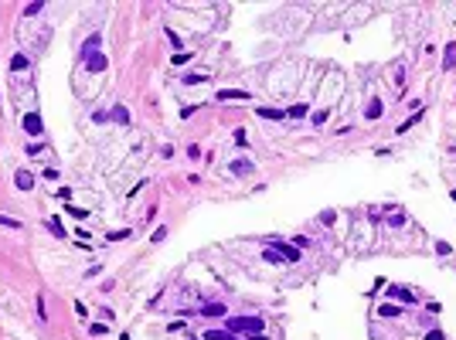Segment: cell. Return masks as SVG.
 Segmentation results:
<instances>
[{
    "mask_svg": "<svg viewBox=\"0 0 456 340\" xmlns=\"http://www.w3.org/2000/svg\"><path fill=\"white\" fill-rule=\"evenodd\" d=\"M82 58H85V68H89V72H106V65H109L102 51H82Z\"/></svg>",
    "mask_w": 456,
    "mask_h": 340,
    "instance_id": "obj_3",
    "label": "cell"
},
{
    "mask_svg": "<svg viewBox=\"0 0 456 340\" xmlns=\"http://www.w3.org/2000/svg\"><path fill=\"white\" fill-rule=\"evenodd\" d=\"M426 340H446V334H443V330H429V334H426Z\"/></svg>",
    "mask_w": 456,
    "mask_h": 340,
    "instance_id": "obj_27",
    "label": "cell"
},
{
    "mask_svg": "<svg viewBox=\"0 0 456 340\" xmlns=\"http://www.w3.org/2000/svg\"><path fill=\"white\" fill-rule=\"evenodd\" d=\"M228 173H231V177H248V173H255V164H252V160H231V164H228Z\"/></svg>",
    "mask_w": 456,
    "mask_h": 340,
    "instance_id": "obj_4",
    "label": "cell"
},
{
    "mask_svg": "<svg viewBox=\"0 0 456 340\" xmlns=\"http://www.w3.org/2000/svg\"><path fill=\"white\" fill-rule=\"evenodd\" d=\"M225 330L231 334H262V317H228L225 320Z\"/></svg>",
    "mask_w": 456,
    "mask_h": 340,
    "instance_id": "obj_1",
    "label": "cell"
},
{
    "mask_svg": "<svg viewBox=\"0 0 456 340\" xmlns=\"http://www.w3.org/2000/svg\"><path fill=\"white\" fill-rule=\"evenodd\" d=\"M75 313H78V317H89V310H85V303H82V300H75Z\"/></svg>",
    "mask_w": 456,
    "mask_h": 340,
    "instance_id": "obj_28",
    "label": "cell"
},
{
    "mask_svg": "<svg viewBox=\"0 0 456 340\" xmlns=\"http://www.w3.org/2000/svg\"><path fill=\"white\" fill-rule=\"evenodd\" d=\"M41 10H44V3H27V7H24V14H27V17H34V14H41Z\"/></svg>",
    "mask_w": 456,
    "mask_h": 340,
    "instance_id": "obj_20",
    "label": "cell"
},
{
    "mask_svg": "<svg viewBox=\"0 0 456 340\" xmlns=\"http://www.w3.org/2000/svg\"><path fill=\"white\" fill-rule=\"evenodd\" d=\"M65 211H72L75 218H85V214H89V211H82V208H72V204H65Z\"/></svg>",
    "mask_w": 456,
    "mask_h": 340,
    "instance_id": "obj_30",
    "label": "cell"
},
{
    "mask_svg": "<svg viewBox=\"0 0 456 340\" xmlns=\"http://www.w3.org/2000/svg\"><path fill=\"white\" fill-rule=\"evenodd\" d=\"M255 113L262 116V119H286L283 109H269V106H262V109H255Z\"/></svg>",
    "mask_w": 456,
    "mask_h": 340,
    "instance_id": "obj_14",
    "label": "cell"
},
{
    "mask_svg": "<svg viewBox=\"0 0 456 340\" xmlns=\"http://www.w3.org/2000/svg\"><path fill=\"white\" fill-rule=\"evenodd\" d=\"M228 310L222 303H208V306H201V317H225Z\"/></svg>",
    "mask_w": 456,
    "mask_h": 340,
    "instance_id": "obj_12",
    "label": "cell"
},
{
    "mask_svg": "<svg viewBox=\"0 0 456 340\" xmlns=\"http://www.w3.org/2000/svg\"><path fill=\"white\" fill-rule=\"evenodd\" d=\"M99 44H102V38H99V34H92V38L85 41V48H82V51H99Z\"/></svg>",
    "mask_w": 456,
    "mask_h": 340,
    "instance_id": "obj_19",
    "label": "cell"
},
{
    "mask_svg": "<svg viewBox=\"0 0 456 340\" xmlns=\"http://www.w3.org/2000/svg\"><path fill=\"white\" fill-rule=\"evenodd\" d=\"M443 68H456V44H446V55H443Z\"/></svg>",
    "mask_w": 456,
    "mask_h": 340,
    "instance_id": "obj_13",
    "label": "cell"
},
{
    "mask_svg": "<svg viewBox=\"0 0 456 340\" xmlns=\"http://www.w3.org/2000/svg\"><path fill=\"white\" fill-rule=\"evenodd\" d=\"M269 245L283 255V262H300V259H303V255H300V248L289 245V242H283V238H269Z\"/></svg>",
    "mask_w": 456,
    "mask_h": 340,
    "instance_id": "obj_2",
    "label": "cell"
},
{
    "mask_svg": "<svg viewBox=\"0 0 456 340\" xmlns=\"http://www.w3.org/2000/svg\"><path fill=\"white\" fill-rule=\"evenodd\" d=\"M116 238H130V231H126V228H119V231H109V242H116Z\"/></svg>",
    "mask_w": 456,
    "mask_h": 340,
    "instance_id": "obj_25",
    "label": "cell"
},
{
    "mask_svg": "<svg viewBox=\"0 0 456 340\" xmlns=\"http://www.w3.org/2000/svg\"><path fill=\"white\" fill-rule=\"evenodd\" d=\"M262 259H266V262H283V255H279V252H276L272 245H269L266 252H262Z\"/></svg>",
    "mask_w": 456,
    "mask_h": 340,
    "instance_id": "obj_18",
    "label": "cell"
},
{
    "mask_svg": "<svg viewBox=\"0 0 456 340\" xmlns=\"http://www.w3.org/2000/svg\"><path fill=\"white\" fill-rule=\"evenodd\" d=\"M388 300H399V303H416V293L405 289V286H388Z\"/></svg>",
    "mask_w": 456,
    "mask_h": 340,
    "instance_id": "obj_5",
    "label": "cell"
},
{
    "mask_svg": "<svg viewBox=\"0 0 456 340\" xmlns=\"http://www.w3.org/2000/svg\"><path fill=\"white\" fill-rule=\"evenodd\" d=\"M436 252H439V255H453V248L446 245V242H436Z\"/></svg>",
    "mask_w": 456,
    "mask_h": 340,
    "instance_id": "obj_26",
    "label": "cell"
},
{
    "mask_svg": "<svg viewBox=\"0 0 456 340\" xmlns=\"http://www.w3.org/2000/svg\"><path fill=\"white\" fill-rule=\"evenodd\" d=\"M109 119H113V123H119V126H130V109H126V106H113Z\"/></svg>",
    "mask_w": 456,
    "mask_h": 340,
    "instance_id": "obj_9",
    "label": "cell"
},
{
    "mask_svg": "<svg viewBox=\"0 0 456 340\" xmlns=\"http://www.w3.org/2000/svg\"><path fill=\"white\" fill-rule=\"evenodd\" d=\"M10 68H14V72H24V68H27V55H14L10 58Z\"/></svg>",
    "mask_w": 456,
    "mask_h": 340,
    "instance_id": "obj_17",
    "label": "cell"
},
{
    "mask_svg": "<svg viewBox=\"0 0 456 340\" xmlns=\"http://www.w3.org/2000/svg\"><path fill=\"white\" fill-rule=\"evenodd\" d=\"M286 116H289V119H306V116H310V109H306V106H289V109H286Z\"/></svg>",
    "mask_w": 456,
    "mask_h": 340,
    "instance_id": "obj_16",
    "label": "cell"
},
{
    "mask_svg": "<svg viewBox=\"0 0 456 340\" xmlns=\"http://www.w3.org/2000/svg\"><path fill=\"white\" fill-rule=\"evenodd\" d=\"M24 130L31 133V136H41V130H44L41 116H38V113H27V116H24Z\"/></svg>",
    "mask_w": 456,
    "mask_h": 340,
    "instance_id": "obj_6",
    "label": "cell"
},
{
    "mask_svg": "<svg viewBox=\"0 0 456 340\" xmlns=\"http://www.w3.org/2000/svg\"><path fill=\"white\" fill-rule=\"evenodd\" d=\"M48 228H51V231H55V235H65V225H61V221H58V218H51V221H48Z\"/></svg>",
    "mask_w": 456,
    "mask_h": 340,
    "instance_id": "obj_23",
    "label": "cell"
},
{
    "mask_svg": "<svg viewBox=\"0 0 456 340\" xmlns=\"http://www.w3.org/2000/svg\"><path fill=\"white\" fill-rule=\"evenodd\" d=\"M419 116H422V113H419ZM419 116H409V119H405V123H402V126H399V133H405V130H409V126H416V123H419Z\"/></svg>",
    "mask_w": 456,
    "mask_h": 340,
    "instance_id": "obj_24",
    "label": "cell"
},
{
    "mask_svg": "<svg viewBox=\"0 0 456 340\" xmlns=\"http://www.w3.org/2000/svg\"><path fill=\"white\" fill-rule=\"evenodd\" d=\"M0 225H3V228H20V221H17V218H7V214H0Z\"/></svg>",
    "mask_w": 456,
    "mask_h": 340,
    "instance_id": "obj_21",
    "label": "cell"
},
{
    "mask_svg": "<svg viewBox=\"0 0 456 340\" xmlns=\"http://www.w3.org/2000/svg\"><path fill=\"white\" fill-rule=\"evenodd\" d=\"M205 340H235V334H231V330H208Z\"/></svg>",
    "mask_w": 456,
    "mask_h": 340,
    "instance_id": "obj_15",
    "label": "cell"
},
{
    "mask_svg": "<svg viewBox=\"0 0 456 340\" xmlns=\"http://www.w3.org/2000/svg\"><path fill=\"white\" fill-rule=\"evenodd\" d=\"M218 99H222V102H245V99H252V95L242 92V89H222Z\"/></svg>",
    "mask_w": 456,
    "mask_h": 340,
    "instance_id": "obj_7",
    "label": "cell"
},
{
    "mask_svg": "<svg viewBox=\"0 0 456 340\" xmlns=\"http://www.w3.org/2000/svg\"><path fill=\"white\" fill-rule=\"evenodd\" d=\"M14 184H17L20 190H31L34 187V173H31V170H17V173H14Z\"/></svg>",
    "mask_w": 456,
    "mask_h": 340,
    "instance_id": "obj_8",
    "label": "cell"
},
{
    "mask_svg": "<svg viewBox=\"0 0 456 340\" xmlns=\"http://www.w3.org/2000/svg\"><path fill=\"white\" fill-rule=\"evenodd\" d=\"M399 313H402V310L395 306V303H381V306H378V317H385V320H395Z\"/></svg>",
    "mask_w": 456,
    "mask_h": 340,
    "instance_id": "obj_11",
    "label": "cell"
},
{
    "mask_svg": "<svg viewBox=\"0 0 456 340\" xmlns=\"http://www.w3.org/2000/svg\"><path fill=\"white\" fill-rule=\"evenodd\" d=\"M381 113H385V106H381V99H368V106H364V116H368V119H378Z\"/></svg>",
    "mask_w": 456,
    "mask_h": 340,
    "instance_id": "obj_10",
    "label": "cell"
},
{
    "mask_svg": "<svg viewBox=\"0 0 456 340\" xmlns=\"http://www.w3.org/2000/svg\"><path fill=\"white\" fill-rule=\"evenodd\" d=\"M198 82H205V75H198V72H191V75H184V85H198Z\"/></svg>",
    "mask_w": 456,
    "mask_h": 340,
    "instance_id": "obj_22",
    "label": "cell"
},
{
    "mask_svg": "<svg viewBox=\"0 0 456 340\" xmlns=\"http://www.w3.org/2000/svg\"><path fill=\"white\" fill-rule=\"evenodd\" d=\"M320 123H327V113H323V109H320V113H313V126H320Z\"/></svg>",
    "mask_w": 456,
    "mask_h": 340,
    "instance_id": "obj_29",
    "label": "cell"
}]
</instances>
